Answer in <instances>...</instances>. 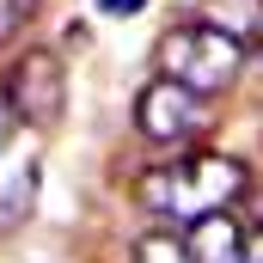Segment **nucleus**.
Here are the masks:
<instances>
[{
    "label": "nucleus",
    "mask_w": 263,
    "mask_h": 263,
    "mask_svg": "<svg viewBox=\"0 0 263 263\" xmlns=\"http://www.w3.org/2000/svg\"><path fill=\"white\" fill-rule=\"evenodd\" d=\"M245 263H263V227L245 233Z\"/></svg>",
    "instance_id": "nucleus-12"
},
{
    "label": "nucleus",
    "mask_w": 263,
    "mask_h": 263,
    "mask_svg": "<svg viewBox=\"0 0 263 263\" xmlns=\"http://www.w3.org/2000/svg\"><path fill=\"white\" fill-rule=\"evenodd\" d=\"M147 0H98V12H117V18H129V12H141Z\"/></svg>",
    "instance_id": "nucleus-10"
},
{
    "label": "nucleus",
    "mask_w": 263,
    "mask_h": 263,
    "mask_svg": "<svg viewBox=\"0 0 263 263\" xmlns=\"http://www.w3.org/2000/svg\"><path fill=\"white\" fill-rule=\"evenodd\" d=\"M12 117H18V110H12V98H6V86H0V147H6V135H12Z\"/></svg>",
    "instance_id": "nucleus-11"
},
{
    "label": "nucleus",
    "mask_w": 263,
    "mask_h": 263,
    "mask_svg": "<svg viewBox=\"0 0 263 263\" xmlns=\"http://www.w3.org/2000/svg\"><path fill=\"white\" fill-rule=\"evenodd\" d=\"M245 190H251V178L227 153H190L178 165H153V172L135 178V202L159 220H196V214H214V208H233Z\"/></svg>",
    "instance_id": "nucleus-1"
},
{
    "label": "nucleus",
    "mask_w": 263,
    "mask_h": 263,
    "mask_svg": "<svg viewBox=\"0 0 263 263\" xmlns=\"http://www.w3.org/2000/svg\"><path fill=\"white\" fill-rule=\"evenodd\" d=\"M239 62H245V43H233L214 25H184V31H172L159 43V73L190 86V92H202V98L227 92L239 80Z\"/></svg>",
    "instance_id": "nucleus-2"
},
{
    "label": "nucleus",
    "mask_w": 263,
    "mask_h": 263,
    "mask_svg": "<svg viewBox=\"0 0 263 263\" xmlns=\"http://www.w3.org/2000/svg\"><path fill=\"white\" fill-rule=\"evenodd\" d=\"M257 55H263V43H257Z\"/></svg>",
    "instance_id": "nucleus-13"
},
{
    "label": "nucleus",
    "mask_w": 263,
    "mask_h": 263,
    "mask_svg": "<svg viewBox=\"0 0 263 263\" xmlns=\"http://www.w3.org/2000/svg\"><path fill=\"white\" fill-rule=\"evenodd\" d=\"M190 257L196 263H245V227L214 208V214H196L190 220Z\"/></svg>",
    "instance_id": "nucleus-5"
},
{
    "label": "nucleus",
    "mask_w": 263,
    "mask_h": 263,
    "mask_svg": "<svg viewBox=\"0 0 263 263\" xmlns=\"http://www.w3.org/2000/svg\"><path fill=\"white\" fill-rule=\"evenodd\" d=\"M135 263H196V257H190V239H178V233L153 227V233H141V239H135Z\"/></svg>",
    "instance_id": "nucleus-8"
},
{
    "label": "nucleus",
    "mask_w": 263,
    "mask_h": 263,
    "mask_svg": "<svg viewBox=\"0 0 263 263\" xmlns=\"http://www.w3.org/2000/svg\"><path fill=\"white\" fill-rule=\"evenodd\" d=\"M31 202H37V165H18V178L0 184V233H12L18 220H31Z\"/></svg>",
    "instance_id": "nucleus-7"
},
{
    "label": "nucleus",
    "mask_w": 263,
    "mask_h": 263,
    "mask_svg": "<svg viewBox=\"0 0 263 263\" xmlns=\"http://www.w3.org/2000/svg\"><path fill=\"white\" fill-rule=\"evenodd\" d=\"M202 12H208V25L214 31H227L233 43H263V0H202Z\"/></svg>",
    "instance_id": "nucleus-6"
},
{
    "label": "nucleus",
    "mask_w": 263,
    "mask_h": 263,
    "mask_svg": "<svg viewBox=\"0 0 263 263\" xmlns=\"http://www.w3.org/2000/svg\"><path fill=\"white\" fill-rule=\"evenodd\" d=\"M6 98H12V110H18V123H31V129H55L67 110V73L62 62L49 55V49H25L12 73H6Z\"/></svg>",
    "instance_id": "nucleus-4"
},
{
    "label": "nucleus",
    "mask_w": 263,
    "mask_h": 263,
    "mask_svg": "<svg viewBox=\"0 0 263 263\" xmlns=\"http://www.w3.org/2000/svg\"><path fill=\"white\" fill-rule=\"evenodd\" d=\"M31 12H37V0H0V49L31 25Z\"/></svg>",
    "instance_id": "nucleus-9"
},
{
    "label": "nucleus",
    "mask_w": 263,
    "mask_h": 263,
    "mask_svg": "<svg viewBox=\"0 0 263 263\" xmlns=\"http://www.w3.org/2000/svg\"><path fill=\"white\" fill-rule=\"evenodd\" d=\"M202 123H208V98L190 92V86H178V80H165V73L135 98V129L147 135V141H159V147L196 141Z\"/></svg>",
    "instance_id": "nucleus-3"
}]
</instances>
